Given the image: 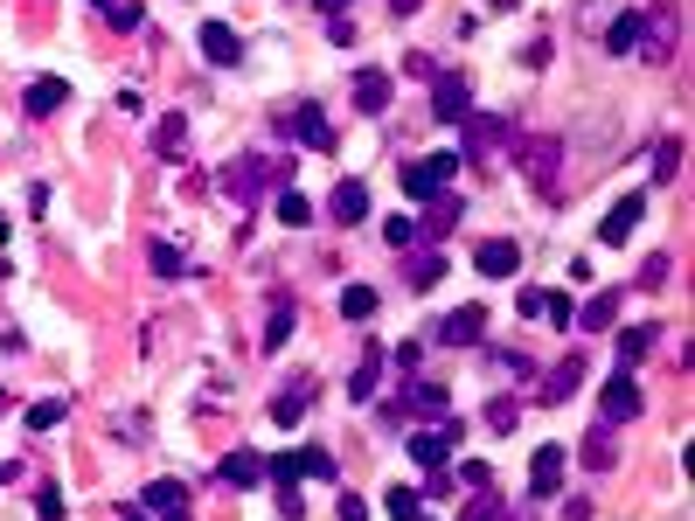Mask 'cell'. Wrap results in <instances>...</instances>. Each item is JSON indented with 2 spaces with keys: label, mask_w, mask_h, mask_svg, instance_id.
<instances>
[{
  "label": "cell",
  "mask_w": 695,
  "mask_h": 521,
  "mask_svg": "<svg viewBox=\"0 0 695 521\" xmlns=\"http://www.w3.org/2000/svg\"><path fill=\"white\" fill-rule=\"evenodd\" d=\"M63 98H70V84H63V77H35L21 105H28V119H49V112H63Z\"/></svg>",
  "instance_id": "obj_19"
},
{
  "label": "cell",
  "mask_w": 695,
  "mask_h": 521,
  "mask_svg": "<svg viewBox=\"0 0 695 521\" xmlns=\"http://www.w3.org/2000/svg\"><path fill=\"white\" fill-rule=\"evenodd\" d=\"M35 515H42V521H63V494H56V487H42V494H35Z\"/></svg>",
  "instance_id": "obj_46"
},
{
  "label": "cell",
  "mask_w": 695,
  "mask_h": 521,
  "mask_svg": "<svg viewBox=\"0 0 695 521\" xmlns=\"http://www.w3.org/2000/svg\"><path fill=\"white\" fill-rule=\"evenodd\" d=\"M383 508H390V521H417V515H424V501H417V487H397V494H390Z\"/></svg>",
  "instance_id": "obj_38"
},
{
  "label": "cell",
  "mask_w": 695,
  "mask_h": 521,
  "mask_svg": "<svg viewBox=\"0 0 695 521\" xmlns=\"http://www.w3.org/2000/svg\"><path fill=\"white\" fill-rule=\"evenodd\" d=\"M265 480H272V487H292V480H299V452H272V459H265Z\"/></svg>",
  "instance_id": "obj_35"
},
{
  "label": "cell",
  "mask_w": 695,
  "mask_h": 521,
  "mask_svg": "<svg viewBox=\"0 0 695 521\" xmlns=\"http://www.w3.org/2000/svg\"><path fill=\"white\" fill-rule=\"evenodd\" d=\"M640 216H647V195H619V202H612V216L598 223V244H605V251H619V244H633V230H640Z\"/></svg>",
  "instance_id": "obj_6"
},
{
  "label": "cell",
  "mask_w": 695,
  "mask_h": 521,
  "mask_svg": "<svg viewBox=\"0 0 695 521\" xmlns=\"http://www.w3.org/2000/svg\"><path fill=\"white\" fill-rule=\"evenodd\" d=\"M313 7H327V14H334V21H341V14H348V7H355V0H313Z\"/></svg>",
  "instance_id": "obj_50"
},
{
  "label": "cell",
  "mask_w": 695,
  "mask_h": 521,
  "mask_svg": "<svg viewBox=\"0 0 695 521\" xmlns=\"http://www.w3.org/2000/svg\"><path fill=\"white\" fill-rule=\"evenodd\" d=\"M577 383H584V355H563V362L550 369V383H543V403H563Z\"/></svg>",
  "instance_id": "obj_23"
},
{
  "label": "cell",
  "mask_w": 695,
  "mask_h": 521,
  "mask_svg": "<svg viewBox=\"0 0 695 521\" xmlns=\"http://www.w3.org/2000/svg\"><path fill=\"white\" fill-rule=\"evenodd\" d=\"M98 14H105L112 28H139V7H133V0H98Z\"/></svg>",
  "instance_id": "obj_40"
},
{
  "label": "cell",
  "mask_w": 695,
  "mask_h": 521,
  "mask_svg": "<svg viewBox=\"0 0 695 521\" xmlns=\"http://www.w3.org/2000/svg\"><path fill=\"white\" fill-rule=\"evenodd\" d=\"M139 508L153 521H195V508H188V487L181 480H153L146 494H139Z\"/></svg>",
  "instance_id": "obj_8"
},
{
  "label": "cell",
  "mask_w": 695,
  "mask_h": 521,
  "mask_svg": "<svg viewBox=\"0 0 695 521\" xmlns=\"http://www.w3.org/2000/svg\"><path fill=\"white\" fill-rule=\"evenodd\" d=\"M459 209H466L459 195H431V202H424V216H417V230H424V237L438 244V237H445V230L459 223Z\"/></svg>",
  "instance_id": "obj_20"
},
{
  "label": "cell",
  "mask_w": 695,
  "mask_h": 521,
  "mask_svg": "<svg viewBox=\"0 0 695 521\" xmlns=\"http://www.w3.org/2000/svg\"><path fill=\"white\" fill-rule=\"evenodd\" d=\"M452 445H459V424L452 417H438V424H424V431H411V459L431 473V466H445L452 459Z\"/></svg>",
  "instance_id": "obj_5"
},
{
  "label": "cell",
  "mask_w": 695,
  "mask_h": 521,
  "mask_svg": "<svg viewBox=\"0 0 695 521\" xmlns=\"http://www.w3.org/2000/svg\"><path fill=\"white\" fill-rule=\"evenodd\" d=\"M438 341H445V348H480V341H487V306H452V313L438 320Z\"/></svg>",
  "instance_id": "obj_7"
},
{
  "label": "cell",
  "mask_w": 695,
  "mask_h": 521,
  "mask_svg": "<svg viewBox=\"0 0 695 521\" xmlns=\"http://www.w3.org/2000/svg\"><path fill=\"white\" fill-rule=\"evenodd\" d=\"M473 271H480V278H515V271H522V244H515V237H487V244L473 251Z\"/></svg>",
  "instance_id": "obj_11"
},
{
  "label": "cell",
  "mask_w": 695,
  "mask_h": 521,
  "mask_svg": "<svg viewBox=\"0 0 695 521\" xmlns=\"http://www.w3.org/2000/svg\"><path fill=\"white\" fill-rule=\"evenodd\" d=\"M536 320H550V327H570V299H563V292H543V285H536Z\"/></svg>",
  "instance_id": "obj_32"
},
{
  "label": "cell",
  "mask_w": 695,
  "mask_h": 521,
  "mask_svg": "<svg viewBox=\"0 0 695 521\" xmlns=\"http://www.w3.org/2000/svg\"><path fill=\"white\" fill-rule=\"evenodd\" d=\"M452 167H459V153H431V160H411V167H404V195H411V202H431V195H445Z\"/></svg>",
  "instance_id": "obj_3"
},
{
  "label": "cell",
  "mask_w": 695,
  "mask_h": 521,
  "mask_svg": "<svg viewBox=\"0 0 695 521\" xmlns=\"http://www.w3.org/2000/svg\"><path fill=\"white\" fill-rule=\"evenodd\" d=\"M529 487H536V501H550L556 487H563V445H543L529 459Z\"/></svg>",
  "instance_id": "obj_18"
},
{
  "label": "cell",
  "mask_w": 695,
  "mask_h": 521,
  "mask_svg": "<svg viewBox=\"0 0 695 521\" xmlns=\"http://www.w3.org/2000/svg\"><path fill=\"white\" fill-rule=\"evenodd\" d=\"M327 216H334L341 230H355V223H369V188H362V181H341V188L327 195Z\"/></svg>",
  "instance_id": "obj_12"
},
{
  "label": "cell",
  "mask_w": 695,
  "mask_h": 521,
  "mask_svg": "<svg viewBox=\"0 0 695 521\" xmlns=\"http://www.w3.org/2000/svg\"><path fill=\"white\" fill-rule=\"evenodd\" d=\"M383 369H390V348H369V355H362V369L348 376V396H355V403H369L376 383H383Z\"/></svg>",
  "instance_id": "obj_21"
},
{
  "label": "cell",
  "mask_w": 695,
  "mask_h": 521,
  "mask_svg": "<svg viewBox=\"0 0 695 521\" xmlns=\"http://www.w3.org/2000/svg\"><path fill=\"white\" fill-rule=\"evenodd\" d=\"M584 466H591V473H605V466H612V438H598V431H591V438H584Z\"/></svg>",
  "instance_id": "obj_43"
},
{
  "label": "cell",
  "mask_w": 695,
  "mask_h": 521,
  "mask_svg": "<svg viewBox=\"0 0 695 521\" xmlns=\"http://www.w3.org/2000/svg\"><path fill=\"white\" fill-rule=\"evenodd\" d=\"M0 403H7V396H0Z\"/></svg>",
  "instance_id": "obj_55"
},
{
  "label": "cell",
  "mask_w": 695,
  "mask_h": 521,
  "mask_svg": "<svg viewBox=\"0 0 695 521\" xmlns=\"http://www.w3.org/2000/svg\"><path fill=\"white\" fill-rule=\"evenodd\" d=\"M647 160H654V181H668V174L682 167V139H661V146H654Z\"/></svg>",
  "instance_id": "obj_36"
},
{
  "label": "cell",
  "mask_w": 695,
  "mask_h": 521,
  "mask_svg": "<svg viewBox=\"0 0 695 521\" xmlns=\"http://www.w3.org/2000/svg\"><path fill=\"white\" fill-rule=\"evenodd\" d=\"M265 480V452H223L216 459V487H258Z\"/></svg>",
  "instance_id": "obj_13"
},
{
  "label": "cell",
  "mask_w": 695,
  "mask_h": 521,
  "mask_svg": "<svg viewBox=\"0 0 695 521\" xmlns=\"http://www.w3.org/2000/svg\"><path fill=\"white\" fill-rule=\"evenodd\" d=\"M647 410V396L633 383V369H619V376H605V390H598V424H633Z\"/></svg>",
  "instance_id": "obj_2"
},
{
  "label": "cell",
  "mask_w": 695,
  "mask_h": 521,
  "mask_svg": "<svg viewBox=\"0 0 695 521\" xmlns=\"http://www.w3.org/2000/svg\"><path fill=\"white\" fill-rule=\"evenodd\" d=\"M438 278H445V258H438V244H431V251L411 264V285H438Z\"/></svg>",
  "instance_id": "obj_39"
},
{
  "label": "cell",
  "mask_w": 695,
  "mask_h": 521,
  "mask_svg": "<svg viewBox=\"0 0 695 521\" xmlns=\"http://www.w3.org/2000/svg\"><path fill=\"white\" fill-rule=\"evenodd\" d=\"M278 223H285V230H306V223H313V202H306V195H299V188H278Z\"/></svg>",
  "instance_id": "obj_25"
},
{
  "label": "cell",
  "mask_w": 695,
  "mask_h": 521,
  "mask_svg": "<svg viewBox=\"0 0 695 521\" xmlns=\"http://www.w3.org/2000/svg\"><path fill=\"white\" fill-rule=\"evenodd\" d=\"M466 521H501V494H494V487H480V494H473V508H466Z\"/></svg>",
  "instance_id": "obj_41"
},
{
  "label": "cell",
  "mask_w": 695,
  "mask_h": 521,
  "mask_svg": "<svg viewBox=\"0 0 695 521\" xmlns=\"http://www.w3.org/2000/svg\"><path fill=\"white\" fill-rule=\"evenodd\" d=\"M556 153H563V139H536V146H529V181H536V188L556 181Z\"/></svg>",
  "instance_id": "obj_27"
},
{
  "label": "cell",
  "mask_w": 695,
  "mask_h": 521,
  "mask_svg": "<svg viewBox=\"0 0 695 521\" xmlns=\"http://www.w3.org/2000/svg\"><path fill=\"white\" fill-rule=\"evenodd\" d=\"M640 49V14L626 7V14H612V28H605V56H633Z\"/></svg>",
  "instance_id": "obj_22"
},
{
  "label": "cell",
  "mask_w": 695,
  "mask_h": 521,
  "mask_svg": "<svg viewBox=\"0 0 695 521\" xmlns=\"http://www.w3.org/2000/svg\"><path fill=\"white\" fill-rule=\"evenodd\" d=\"M654 341H661V327H626V334H619V369H633Z\"/></svg>",
  "instance_id": "obj_29"
},
{
  "label": "cell",
  "mask_w": 695,
  "mask_h": 521,
  "mask_svg": "<svg viewBox=\"0 0 695 521\" xmlns=\"http://www.w3.org/2000/svg\"><path fill=\"white\" fill-rule=\"evenodd\" d=\"M63 417H70V403H56V396H49V403H35V410H28V431H56Z\"/></svg>",
  "instance_id": "obj_37"
},
{
  "label": "cell",
  "mask_w": 695,
  "mask_h": 521,
  "mask_svg": "<svg viewBox=\"0 0 695 521\" xmlns=\"http://www.w3.org/2000/svg\"><path fill=\"white\" fill-rule=\"evenodd\" d=\"M411 237H417V223H411V216H390V223H383V244H397V251H404Z\"/></svg>",
  "instance_id": "obj_44"
},
{
  "label": "cell",
  "mask_w": 695,
  "mask_h": 521,
  "mask_svg": "<svg viewBox=\"0 0 695 521\" xmlns=\"http://www.w3.org/2000/svg\"><path fill=\"white\" fill-rule=\"evenodd\" d=\"M14 473H21V466H14V459H0V487H7V480H14Z\"/></svg>",
  "instance_id": "obj_51"
},
{
  "label": "cell",
  "mask_w": 695,
  "mask_h": 521,
  "mask_svg": "<svg viewBox=\"0 0 695 521\" xmlns=\"http://www.w3.org/2000/svg\"><path fill=\"white\" fill-rule=\"evenodd\" d=\"M306 403H313V376H299L292 390L278 396V403H272V417H278V424H299V410H306Z\"/></svg>",
  "instance_id": "obj_28"
},
{
  "label": "cell",
  "mask_w": 695,
  "mask_h": 521,
  "mask_svg": "<svg viewBox=\"0 0 695 521\" xmlns=\"http://www.w3.org/2000/svg\"><path fill=\"white\" fill-rule=\"evenodd\" d=\"M640 285H647V292H654V285H668V258H647V264H640Z\"/></svg>",
  "instance_id": "obj_48"
},
{
  "label": "cell",
  "mask_w": 695,
  "mask_h": 521,
  "mask_svg": "<svg viewBox=\"0 0 695 521\" xmlns=\"http://www.w3.org/2000/svg\"><path fill=\"white\" fill-rule=\"evenodd\" d=\"M0 278H7V264H0Z\"/></svg>",
  "instance_id": "obj_54"
},
{
  "label": "cell",
  "mask_w": 695,
  "mask_h": 521,
  "mask_svg": "<svg viewBox=\"0 0 695 521\" xmlns=\"http://www.w3.org/2000/svg\"><path fill=\"white\" fill-rule=\"evenodd\" d=\"M390 91H397V77H390V70H355V112H369V119H376V112L390 105Z\"/></svg>",
  "instance_id": "obj_17"
},
{
  "label": "cell",
  "mask_w": 695,
  "mask_h": 521,
  "mask_svg": "<svg viewBox=\"0 0 695 521\" xmlns=\"http://www.w3.org/2000/svg\"><path fill=\"white\" fill-rule=\"evenodd\" d=\"M487 431H515V396H494L487 403Z\"/></svg>",
  "instance_id": "obj_42"
},
{
  "label": "cell",
  "mask_w": 695,
  "mask_h": 521,
  "mask_svg": "<svg viewBox=\"0 0 695 521\" xmlns=\"http://www.w3.org/2000/svg\"><path fill=\"white\" fill-rule=\"evenodd\" d=\"M285 341H292V299L278 292V299H272V320H265V355H278Z\"/></svg>",
  "instance_id": "obj_26"
},
{
  "label": "cell",
  "mask_w": 695,
  "mask_h": 521,
  "mask_svg": "<svg viewBox=\"0 0 695 521\" xmlns=\"http://www.w3.org/2000/svg\"><path fill=\"white\" fill-rule=\"evenodd\" d=\"M265 181H272V188H285V181H292V160H285V153H278V160L251 153L244 167H230V174H223V188H230L237 202H258V188H265Z\"/></svg>",
  "instance_id": "obj_1"
},
{
  "label": "cell",
  "mask_w": 695,
  "mask_h": 521,
  "mask_svg": "<svg viewBox=\"0 0 695 521\" xmlns=\"http://www.w3.org/2000/svg\"><path fill=\"white\" fill-rule=\"evenodd\" d=\"M417 7H424V0H390V14H397V21H411Z\"/></svg>",
  "instance_id": "obj_49"
},
{
  "label": "cell",
  "mask_w": 695,
  "mask_h": 521,
  "mask_svg": "<svg viewBox=\"0 0 695 521\" xmlns=\"http://www.w3.org/2000/svg\"><path fill=\"white\" fill-rule=\"evenodd\" d=\"M299 480H341L334 452H327V445H299Z\"/></svg>",
  "instance_id": "obj_24"
},
{
  "label": "cell",
  "mask_w": 695,
  "mask_h": 521,
  "mask_svg": "<svg viewBox=\"0 0 695 521\" xmlns=\"http://www.w3.org/2000/svg\"><path fill=\"white\" fill-rule=\"evenodd\" d=\"M0 244H7V216H0Z\"/></svg>",
  "instance_id": "obj_53"
},
{
  "label": "cell",
  "mask_w": 695,
  "mask_h": 521,
  "mask_svg": "<svg viewBox=\"0 0 695 521\" xmlns=\"http://www.w3.org/2000/svg\"><path fill=\"white\" fill-rule=\"evenodd\" d=\"M126 521H146V508H126Z\"/></svg>",
  "instance_id": "obj_52"
},
{
  "label": "cell",
  "mask_w": 695,
  "mask_h": 521,
  "mask_svg": "<svg viewBox=\"0 0 695 521\" xmlns=\"http://www.w3.org/2000/svg\"><path fill=\"white\" fill-rule=\"evenodd\" d=\"M431 119L438 126H459V119H473V84L466 77H431Z\"/></svg>",
  "instance_id": "obj_4"
},
{
  "label": "cell",
  "mask_w": 695,
  "mask_h": 521,
  "mask_svg": "<svg viewBox=\"0 0 695 521\" xmlns=\"http://www.w3.org/2000/svg\"><path fill=\"white\" fill-rule=\"evenodd\" d=\"M153 160H167V167L188 160V119H181V112H167V119L153 126Z\"/></svg>",
  "instance_id": "obj_14"
},
{
  "label": "cell",
  "mask_w": 695,
  "mask_h": 521,
  "mask_svg": "<svg viewBox=\"0 0 695 521\" xmlns=\"http://www.w3.org/2000/svg\"><path fill=\"white\" fill-rule=\"evenodd\" d=\"M334 515H341V521H369V501H362V494H341V501H334Z\"/></svg>",
  "instance_id": "obj_47"
},
{
  "label": "cell",
  "mask_w": 695,
  "mask_h": 521,
  "mask_svg": "<svg viewBox=\"0 0 695 521\" xmlns=\"http://www.w3.org/2000/svg\"><path fill=\"white\" fill-rule=\"evenodd\" d=\"M285 126H292L299 146H313V153H327V146H334V126H327V112H320V105H299Z\"/></svg>",
  "instance_id": "obj_15"
},
{
  "label": "cell",
  "mask_w": 695,
  "mask_h": 521,
  "mask_svg": "<svg viewBox=\"0 0 695 521\" xmlns=\"http://www.w3.org/2000/svg\"><path fill=\"white\" fill-rule=\"evenodd\" d=\"M404 403H411V410H431V417H445V383H411Z\"/></svg>",
  "instance_id": "obj_31"
},
{
  "label": "cell",
  "mask_w": 695,
  "mask_h": 521,
  "mask_svg": "<svg viewBox=\"0 0 695 521\" xmlns=\"http://www.w3.org/2000/svg\"><path fill=\"white\" fill-rule=\"evenodd\" d=\"M640 49H647L654 63L675 56V0H661V14H640Z\"/></svg>",
  "instance_id": "obj_10"
},
{
  "label": "cell",
  "mask_w": 695,
  "mask_h": 521,
  "mask_svg": "<svg viewBox=\"0 0 695 521\" xmlns=\"http://www.w3.org/2000/svg\"><path fill=\"white\" fill-rule=\"evenodd\" d=\"M146 264H153V278H181V271H188L174 244H153V251H146Z\"/></svg>",
  "instance_id": "obj_34"
},
{
  "label": "cell",
  "mask_w": 695,
  "mask_h": 521,
  "mask_svg": "<svg viewBox=\"0 0 695 521\" xmlns=\"http://www.w3.org/2000/svg\"><path fill=\"white\" fill-rule=\"evenodd\" d=\"M459 487H473V494H480V487H494V473H487L480 459H466V466H459Z\"/></svg>",
  "instance_id": "obj_45"
},
{
  "label": "cell",
  "mask_w": 695,
  "mask_h": 521,
  "mask_svg": "<svg viewBox=\"0 0 695 521\" xmlns=\"http://www.w3.org/2000/svg\"><path fill=\"white\" fill-rule=\"evenodd\" d=\"M376 313V285H348L341 292V320H369Z\"/></svg>",
  "instance_id": "obj_30"
},
{
  "label": "cell",
  "mask_w": 695,
  "mask_h": 521,
  "mask_svg": "<svg viewBox=\"0 0 695 521\" xmlns=\"http://www.w3.org/2000/svg\"><path fill=\"white\" fill-rule=\"evenodd\" d=\"M459 126H466V160H473V167H487V160L508 146V119H459Z\"/></svg>",
  "instance_id": "obj_9"
},
{
  "label": "cell",
  "mask_w": 695,
  "mask_h": 521,
  "mask_svg": "<svg viewBox=\"0 0 695 521\" xmlns=\"http://www.w3.org/2000/svg\"><path fill=\"white\" fill-rule=\"evenodd\" d=\"M202 56H209V63H223V70H230V63H244L237 28H230V21H202Z\"/></svg>",
  "instance_id": "obj_16"
},
{
  "label": "cell",
  "mask_w": 695,
  "mask_h": 521,
  "mask_svg": "<svg viewBox=\"0 0 695 521\" xmlns=\"http://www.w3.org/2000/svg\"><path fill=\"white\" fill-rule=\"evenodd\" d=\"M612 313H619V292H598V299L584 306V320H577V327H591V334H598V327H612Z\"/></svg>",
  "instance_id": "obj_33"
}]
</instances>
